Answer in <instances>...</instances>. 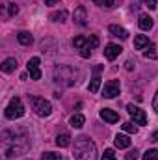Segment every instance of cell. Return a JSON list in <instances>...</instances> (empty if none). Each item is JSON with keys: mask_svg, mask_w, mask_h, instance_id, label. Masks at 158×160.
I'll return each instance as SVG.
<instances>
[{"mask_svg": "<svg viewBox=\"0 0 158 160\" xmlns=\"http://www.w3.org/2000/svg\"><path fill=\"white\" fill-rule=\"evenodd\" d=\"M75 158L77 160H97V147L87 136L75 138Z\"/></svg>", "mask_w": 158, "mask_h": 160, "instance_id": "cell-1", "label": "cell"}, {"mask_svg": "<svg viewBox=\"0 0 158 160\" xmlns=\"http://www.w3.org/2000/svg\"><path fill=\"white\" fill-rule=\"evenodd\" d=\"M75 78H77V71L73 67H69V65H62V67H58L54 71V80L56 82H62L65 86H73L77 82Z\"/></svg>", "mask_w": 158, "mask_h": 160, "instance_id": "cell-2", "label": "cell"}, {"mask_svg": "<svg viewBox=\"0 0 158 160\" xmlns=\"http://www.w3.org/2000/svg\"><path fill=\"white\" fill-rule=\"evenodd\" d=\"M30 102H32V110H34L39 118H47V116L52 114V104H50L47 99H43V97H32Z\"/></svg>", "mask_w": 158, "mask_h": 160, "instance_id": "cell-3", "label": "cell"}, {"mask_svg": "<svg viewBox=\"0 0 158 160\" xmlns=\"http://www.w3.org/2000/svg\"><path fill=\"white\" fill-rule=\"evenodd\" d=\"M6 118L7 119H19V118H22L24 116V106H22V101L19 99V97H13L11 101H9V104L6 106Z\"/></svg>", "mask_w": 158, "mask_h": 160, "instance_id": "cell-4", "label": "cell"}, {"mask_svg": "<svg viewBox=\"0 0 158 160\" xmlns=\"http://www.w3.org/2000/svg\"><path fill=\"white\" fill-rule=\"evenodd\" d=\"M126 110H128L130 118H132V121H134L136 125H147V116H145V112H143L140 106L128 104V106H126Z\"/></svg>", "mask_w": 158, "mask_h": 160, "instance_id": "cell-5", "label": "cell"}, {"mask_svg": "<svg viewBox=\"0 0 158 160\" xmlns=\"http://www.w3.org/2000/svg\"><path fill=\"white\" fill-rule=\"evenodd\" d=\"M119 91H121V84H119V80H108L106 84H104V89H102V95L106 97V99H114V97H117Z\"/></svg>", "mask_w": 158, "mask_h": 160, "instance_id": "cell-6", "label": "cell"}, {"mask_svg": "<svg viewBox=\"0 0 158 160\" xmlns=\"http://www.w3.org/2000/svg\"><path fill=\"white\" fill-rule=\"evenodd\" d=\"M26 67H28V73H30V78H32V80H39L41 78L39 58H37V56L30 58V60H28V63H26Z\"/></svg>", "mask_w": 158, "mask_h": 160, "instance_id": "cell-7", "label": "cell"}, {"mask_svg": "<svg viewBox=\"0 0 158 160\" xmlns=\"http://www.w3.org/2000/svg\"><path fill=\"white\" fill-rule=\"evenodd\" d=\"M121 52H123V48H121L119 45H114V43L106 45V48H104V56H106V60H110V62H114Z\"/></svg>", "mask_w": 158, "mask_h": 160, "instance_id": "cell-8", "label": "cell"}, {"mask_svg": "<svg viewBox=\"0 0 158 160\" xmlns=\"http://www.w3.org/2000/svg\"><path fill=\"white\" fill-rule=\"evenodd\" d=\"M75 22L78 26H86L87 24V13H86V8L84 6H78L75 9Z\"/></svg>", "mask_w": 158, "mask_h": 160, "instance_id": "cell-9", "label": "cell"}, {"mask_svg": "<svg viewBox=\"0 0 158 160\" xmlns=\"http://www.w3.org/2000/svg\"><path fill=\"white\" fill-rule=\"evenodd\" d=\"M101 119H104L106 123H117L119 116L114 110H110V108H102V110H101Z\"/></svg>", "mask_w": 158, "mask_h": 160, "instance_id": "cell-10", "label": "cell"}, {"mask_svg": "<svg viewBox=\"0 0 158 160\" xmlns=\"http://www.w3.org/2000/svg\"><path fill=\"white\" fill-rule=\"evenodd\" d=\"M153 17H149L147 13H141L140 15V19H138V26L141 28V30H151L153 28Z\"/></svg>", "mask_w": 158, "mask_h": 160, "instance_id": "cell-11", "label": "cell"}, {"mask_svg": "<svg viewBox=\"0 0 158 160\" xmlns=\"http://www.w3.org/2000/svg\"><path fill=\"white\" fill-rule=\"evenodd\" d=\"M108 30H110V34H112L114 38H119V39H128V32H126L125 28L117 26V24H112Z\"/></svg>", "mask_w": 158, "mask_h": 160, "instance_id": "cell-12", "label": "cell"}, {"mask_svg": "<svg viewBox=\"0 0 158 160\" xmlns=\"http://www.w3.org/2000/svg\"><path fill=\"white\" fill-rule=\"evenodd\" d=\"M114 143H116L117 149H128L130 147V138L125 136V134H117L116 140H114Z\"/></svg>", "mask_w": 158, "mask_h": 160, "instance_id": "cell-13", "label": "cell"}, {"mask_svg": "<svg viewBox=\"0 0 158 160\" xmlns=\"http://www.w3.org/2000/svg\"><path fill=\"white\" fill-rule=\"evenodd\" d=\"M0 69H2L4 73H13V71L17 69V60H15V58H7V60H4L2 65H0Z\"/></svg>", "mask_w": 158, "mask_h": 160, "instance_id": "cell-14", "label": "cell"}, {"mask_svg": "<svg viewBox=\"0 0 158 160\" xmlns=\"http://www.w3.org/2000/svg\"><path fill=\"white\" fill-rule=\"evenodd\" d=\"M151 43H149V38L147 36H136L134 38V48L136 50H143V48H147Z\"/></svg>", "mask_w": 158, "mask_h": 160, "instance_id": "cell-15", "label": "cell"}, {"mask_svg": "<svg viewBox=\"0 0 158 160\" xmlns=\"http://www.w3.org/2000/svg\"><path fill=\"white\" fill-rule=\"evenodd\" d=\"M17 41H19L21 45H32L34 38H32L30 32H19V34H17Z\"/></svg>", "mask_w": 158, "mask_h": 160, "instance_id": "cell-16", "label": "cell"}, {"mask_svg": "<svg viewBox=\"0 0 158 160\" xmlns=\"http://www.w3.org/2000/svg\"><path fill=\"white\" fill-rule=\"evenodd\" d=\"M69 123H71V127H73V128H82V127H84V123H86V118H84L82 114H75V116L71 118Z\"/></svg>", "mask_w": 158, "mask_h": 160, "instance_id": "cell-17", "label": "cell"}, {"mask_svg": "<svg viewBox=\"0 0 158 160\" xmlns=\"http://www.w3.org/2000/svg\"><path fill=\"white\" fill-rule=\"evenodd\" d=\"M69 143H71V136H69L67 132L58 134V138H56V145H58V147H67Z\"/></svg>", "mask_w": 158, "mask_h": 160, "instance_id": "cell-18", "label": "cell"}, {"mask_svg": "<svg viewBox=\"0 0 158 160\" xmlns=\"http://www.w3.org/2000/svg\"><path fill=\"white\" fill-rule=\"evenodd\" d=\"M99 88H101V77L99 75H95L93 78H91V82H89V93H97L99 91Z\"/></svg>", "mask_w": 158, "mask_h": 160, "instance_id": "cell-19", "label": "cell"}, {"mask_svg": "<svg viewBox=\"0 0 158 160\" xmlns=\"http://www.w3.org/2000/svg\"><path fill=\"white\" fill-rule=\"evenodd\" d=\"M65 19H67V11L65 9H60V11L50 15V21H54V22H63Z\"/></svg>", "mask_w": 158, "mask_h": 160, "instance_id": "cell-20", "label": "cell"}, {"mask_svg": "<svg viewBox=\"0 0 158 160\" xmlns=\"http://www.w3.org/2000/svg\"><path fill=\"white\" fill-rule=\"evenodd\" d=\"M121 128H123L125 132H128V134H136V132H138V127H136V123H132V121L123 123V125H121Z\"/></svg>", "mask_w": 158, "mask_h": 160, "instance_id": "cell-21", "label": "cell"}, {"mask_svg": "<svg viewBox=\"0 0 158 160\" xmlns=\"http://www.w3.org/2000/svg\"><path fill=\"white\" fill-rule=\"evenodd\" d=\"M143 56H145L147 60H156V47H155V45L151 43V45L147 47V50L143 52Z\"/></svg>", "mask_w": 158, "mask_h": 160, "instance_id": "cell-22", "label": "cell"}, {"mask_svg": "<svg viewBox=\"0 0 158 160\" xmlns=\"http://www.w3.org/2000/svg\"><path fill=\"white\" fill-rule=\"evenodd\" d=\"M143 160H158V149H147L143 153Z\"/></svg>", "mask_w": 158, "mask_h": 160, "instance_id": "cell-23", "label": "cell"}, {"mask_svg": "<svg viewBox=\"0 0 158 160\" xmlns=\"http://www.w3.org/2000/svg\"><path fill=\"white\" fill-rule=\"evenodd\" d=\"M41 160H63V157L62 155H58V153H43L41 155Z\"/></svg>", "mask_w": 158, "mask_h": 160, "instance_id": "cell-24", "label": "cell"}, {"mask_svg": "<svg viewBox=\"0 0 158 160\" xmlns=\"http://www.w3.org/2000/svg\"><path fill=\"white\" fill-rule=\"evenodd\" d=\"M73 45H75L77 48L82 50L84 47H87V39H86V38H82V36H78V38H75V39H73Z\"/></svg>", "mask_w": 158, "mask_h": 160, "instance_id": "cell-25", "label": "cell"}, {"mask_svg": "<svg viewBox=\"0 0 158 160\" xmlns=\"http://www.w3.org/2000/svg\"><path fill=\"white\" fill-rule=\"evenodd\" d=\"M97 6H101V8H106V9H110V8H114V0H93Z\"/></svg>", "mask_w": 158, "mask_h": 160, "instance_id": "cell-26", "label": "cell"}, {"mask_svg": "<svg viewBox=\"0 0 158 160\" xmlns=\"http://www.w3.org/2000/svg\"><path fill=\"white\" fill-rule=\"evenodd\" d=\"M101 160H116V153H114V149H106L104 155L101 157Z\"/></svg>", "mask_w": 158, "mask_h": 160, "instance_id": "cell-27", "label": "cell"}, {"mask_svg": "<svg viewBox=\"0 0 158 160\" xmlns=\"http://www.w3.org/2000/svg\"><path fill=\"white\" fill-rule=\"evenodd\" d=\"M87 47H89V48H97V47H99V38H97V36H89Z\"/></svg>", "mask_w": 158, "mask_h": 160, "instance_id": "cell-28", "label": "cell"}, {"mask_svg": "<svg viewBox=\"0 0 158 160\" xmlns=\"http://www.w3.org/2000/svg\"><path fill=\"white\" fill-rule=\"evenodd\" d=\"M7 13H9L11 17H13V15H17V13H19V8H17V4H13V2H11V4H7Z\"/></svg>", "mask_w": 158, "mask_h": 160, "instance_id": "cell-29", "label": "cell"}, {"mask_svg": "<svg viewBox=\"0 0 158 160\" xmlns=\"http://www.w3.org/2000/svg\"><path fill=\"white\" fill-rule=\"evenodd\" d=\"M138 155H140V153H138V149H134V151H128V153L125 155V160H136V158H138Z\"/></svg>", "mask_w": 158, "mask_h": 160, "instance_id": "cell-30", "label": "cell"}, {"mask_svg": "<svg viewBox=\"0 0 158 160\" xmlns=\"http://www.w3.org/2000/svg\"><path fill=\"white\" fill-rule=\"evenodd\" d=\"M141 2H143V4H145V6H147L149 9H155V8L158 6V4H156V0H141Z\"/></svg>", "mask_w": 158, "mask_h": 160, "instance_id": "cell-31", "label": "cell"}, {"mask_svg": "<svg viewBox=\"0 0 158 160\" xmlns=\"http://www.w3.org/2000/svg\"><path fill=\"white\" fill-rule=\"evenodd\" d=\"M89 54H91V48H89V47H84V48L80 50V56H82V58H89Z\"/></svg>", "mask_w": 158, "mask_h": 160, "instance_id": "cell-32", "label": "cell"}, {"mask_svg": "<svg viewBox=\"0 0 158 160\" xmlns=\"http://www.w3.org/2000/svg\"><path fill=\"white\" fill-rule=\"evenodd\" d=\"M153 108L156 110V114H158V91H156V95H155V99H153Z\"/></svg>", "mask_w": 158, "mask_h": 160, "instance_id": "cell-33", "label": "cell"}, {"mask_svg": "<svg viewBox=\"0 0 158 160\" xmlns=\"http://www.w3.org/2000/svg\"><path fill=\"white\" fill-rule=\"evenodd\" d=\"M58 2H60V0H45L47 6H54V4H58Z\"/></svg>", "mask_w": 158, "mask_h": 160, "instance_id": "cell-34", "label": "cell"}, {"mask_svg": "<svg viewBox=\"0 0 158 160\" xmlns=\"http://www.w3.org/2000/svg\"><path fill=\"white\" fill-rule=\"evenodd\" d=\"M125 69H126V71H130V69H132V62H130V60L125 63Z\"/></svg>", "mask_w": 158, "mask_h": 160, "instance_id": "cell-35", "label": "cell"}, {"mask_svg": "<svg viewBox=\"0 0 158 160\" xmlns=\"http://www.w3.org/2000/svg\"><path fill=\"white\" fill-rule=\"evenodd\" d=\"M151 140H153V142H158V130H156V132H153V134H151Z\"/></svg>", "mask_w": 158, "mask_h": 160, "instance_id": "cell-36", "label": "cell"}]
</instances>
